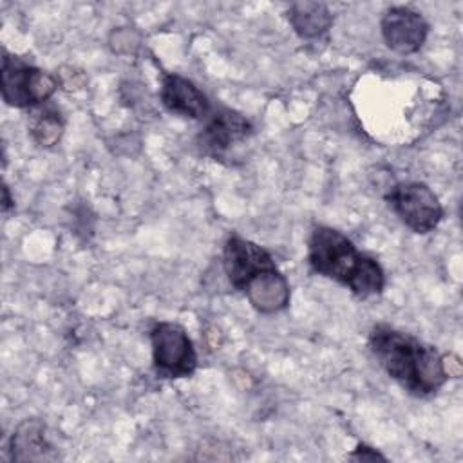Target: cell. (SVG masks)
I'll use <instances>...</instances> for the list:
<instances>
[{
  "mask_svg": "<svg viewBox=\"0 0 463 463\" xmlns=\"http://www.w3.org/2000/svg\"><path fill=\"white\" fill-rule=\"evenodd\" d=\"M58 83L45 71L24 61L18 56L2 54V98L16 109L36 107L47 101Z\"/></svg>",
  "mask_w": 463,
  "mask_h": 463,
  "instance_id": "cell-4",
  "label": "cell"
},
{
  "mask_svg": "<svg viewBox=\"0 0 463 463\" xmlns=\"http://www.w3.org/2000/svg\"><path fill=\"white\" fill-rule=\"evenodd\" d=\"M253 132V127L246 116H242L237 110L232 109H217L215 112H210V118L201 130L197 143L203 154L221 159L228 154V150L250 137Z\"/></svg>",
  "mask_w": 463,
  "mask_h": 463,
  "instance_id": "cell-7",
  "label": "cell"
},
{
  "mask_svg": "<svg viewBox=\"0 0 463 463\" xmlns=\"http://www.w3.org/2000/svg\"><path fill=\"white\" fill-rule=\"evenodd\" d=\"M385 199L398 219L414 233H430L443 217L438 195L429 184L420 181L394 184Z\"/></svg>",
  "mask_w": 463,
  "mask_h": 463,
  "instance_id": "cell-5",
  "label": "cell"
},
{
  "mask_svg": "<svg viewBox=\"0 0 463 463\" xmlns=\"http://www.w3.org/2000/svg\"><path fill=\"white\" fill-rule=\"evenodd\" d=\"M29 132L40 146H54L63 134V121L52 109H40L31 114Z\"/></svg>",
  "mask_w": 463,
  "mask_h": 463,
  "instance_id": "cell-12",
  "label": "cell"
},
{
  "mask_svg": "<svg viewBox=\"0 0 463 463\" xmlns=\"http://www.w3.org/2000/svg\"><path fill=\"white\" fill-rule=\"evenodd\" d=\"M222 268L230 284L244 293L259 313L273 315L288 307L289 282L260 244L239 235L228 237L222 248Z\"/></svg>",
  "mask_w": 463,
  "mask_h": 463,
  "instance_id": "cell-2",
  "label": "cell"
},
{
  "mask_svg": "<svg viewBox=\"0 0 463 463\" xmlns=\"http://www.w3.org/2000/svg\"><path fill=\"white\" fill-rule=\"evenodd\" d=\"M369 349L382 369L412 396H432L449 378L443 356L434 345L387 324L371 329Z\"/></svg>",
  "mask_w": 463,
  "mask_h": 463,
  "instance_id": "cell-1",
  "label": "cell"
},
{
  "mask_svg": "<svg viewBox=\"0 0 463 463\" xmlns=\"http://www.w3.org/2000/svg\"><path fill=\"white\" fill-rule=\"evenodd\" d=\"M307 262L315 273L340 282L358 298L380 295L385 288L382 266L362 253L347 235L331 226H317L311 232Z\"/></svg>",
  "mask_w": 463,
  "mask_h": 463,
  "instance_id": "cell-3",
  "label": "cell"
},
{
  "mask_svg": "<svg viewBox=\"0 0 463 463\" xmlns=\"http://www.w3.org/2000/svg\"><path fill=\"white\" fill-rule=\"evenodd\" d=\"M161 101L166 110L190 119H204L212 107L206 94L190 80L179 74H166L161 83Z\"/></svg>",
  "mask_w": 463,
  "mask_h": 463,
  "instance_id": "cell-9",
  "label": "cell"
},
{
  "mask_svg": "<svg viewBox=\"0 0 463 463\" xmlns=\"http://www.w3.org/2000/svg\"><path fill=\"white\" fill-rule=\"evenodd\" d=\"M154 367L166 378L192 376L197 367V353L186 329L175 322H157L150 329Z\"/></svg>",
  "mask_w": 463,
  "mask_h": 463,
  "instance_id": "cell-6",
  "label": "cell"
},
{
  "mask_svg": "<svg viewBox=\"0 0 463 463\" xmlns=\"http://www.w3.org/2000/svg\"><path fill=\"white\" fill-rule=\"evenodd\" d=\"M351 459H362V461H376V459H385V456H382L376 449L367 447L364 443H360L354 452L349 456Z\"/></svg>",
  "mask_w": 463,
  "mask_h": 463,
  "instance_id": "cell-13",
  "label": "cell"
},
{
  "mask_svg": "<svg viewBox=\"0 0 463 463\" xmlns=\"http://www.w3.org/2000/svg\"><path fill=\"white\" fill-rule=\"evenodd\" d=\"M380 29L385 45L398 54L418 52L429 34V24L423 14L405 5L389 7L382 16Z\"/></svg>",
  "mask_w": 463,
  "mask_h": 463,
  "instance_id": "cell-8",
  "label": "cell"
},
{
  "mask_svg": "<svg viewBox=\"0 0 463 463\" xmlns=\"http://www.w3.org/2000/svg\"><path fill=\"white\" fill-rule=\"evenodd\" d=\"M11 208H14V199H11L9 186L4 183V186H2V212H4V215H7L11 212Z\"/></svg>",
  "mask_w": 463,
  "mask_h": 463,
  "instance_id": "cell-15",
  "label": "cell"
},
{
  "mask_svg": "<svg viewBox=\"0 0 463 463\" xmlns=\"http://www.w3.org/2000/svg\"><path fill=\"white\" fill-rule=\"evenodd\" d=\"M288 20L300 38H317L331 27L333 14L322 2H295L288 9Z\"/></svg>",
  "mask_w": 463,
  "mask_h": 463,
  "instance_id": "cell-11",
  "label": "cell"
},
{
  "mask_svg": "<svg viewBox=\"0 0 463 463\" xmlns=\"http://www.w3.org/2000/svg\"><path fill=\"white\" fill-rule=\"evenodd\" d=\"M443 369L447 373V376L450 378H458L461 374V362L458 356L454 354H449V356H443Z\"/></svg>",
  "mask_w": 463,
  "mask_h": 463,
  "instance_id": "cell-14",
  "label": "cell"
},
{
  "mask_svg": "<svg viewBox=\"0 0 463 463\" xmlns=\"http://www.w3.org/2000/svg\"><path fill=\"white\" fill-rule=\"evenodd\" d=\"M9 452L13 461H49L58 458L47 436V427L38 418H27L14 429Z\"/></svg>",
  "mask_w": 463,
  "mask_h": 463,
  "instance_id": "cell-10",
  "label": "cell"
}]
</instances>
